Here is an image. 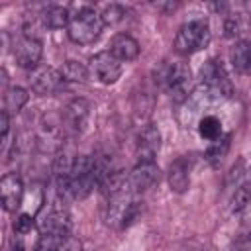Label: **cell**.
<instances>
[{
  "label": "cell",
  "mask_w": 251,
  "mask_h": 251,
  "mask_svg": "<svg viewBox=\"0 0 251 251\" xmlns=\"http://www.w3.org/2000/svg\"><path fill=\"white\" fill-rule=\"evenodd\" d=\"M98 186V171L96 159L90 155H78L73 159L71 175H69V194L75 200L86 198Z\"/></svg>",
  "instance_id": "obj_1"
},
{
  "label": "cell",
  "mask_w": 251,
  "mask_h": 251,
  "mask_svg": "<svg viewBox=\"0 0 251 251\" xmlns=\"http://www.w3.org/2000/svg\"><path fill=\"white\" fill-rule=\"evenodd\" d=\"M102 27H104L102 16L94 8L84 6L71 18V22L67 25V35L76 45H88L100 37Z\"/></svg>",
  "instance_id": "obj_2"
},
{
  "label": "cell",
  "mask_w": 251,
  "mask_h": 251,
  "mask_svg": "<svg viewBox=\"0 0 251 251\" xmlns=\"http://www.w3.org/2000/svg\"><path fill=\"white\" fill-rule=\"evenodd\" d=\"M212 39V31L206 20H190L180 25L175 37V49L182 55H192L208 47Z\"/></svg>",
  "instance_id": "obj_3"
},
{
  "label": "cell",
  "mask_w": 251,
  "mask_h": 251,
  "mask_svg": "<svg viewBox=\"0 0 251 251\" xmlns=\"http://www.w3.org/2000/svg\"><path fill=\"white\" fill-rule=\"evenodd\" d=\"M200 80L206 88V96L210 98H227L231 94V80L224 69V65L216 59H210L200 69Z\"/></svg>",
  "instance_id": "obj_4"
},
{
  "label": "cell",
  "mask_w": 251,
  "mask_h": 251,
  "mask_svg": "<svg viewBox=\"0 0 251 251\" xmlns=\"http://www.w3.org/2000/svg\"><path fill=\"white\" fill-rule=\"evenodd\" d=\"M163 84L167 94L175 100V102H184L190 96V88H192V71L186 63H173L165 75H163Z\"/></svg>",
  "instance_id": "obj_5"
},
{
  "label": "cell",
  "mask_w": 251,
  "mask_h": 251,
  "mask_svg": "<svg viewBox=\"0 0 251 251\" xmlns=\"http://www.w3.org/2000/svg\"><path fill=\"white\" fill-rule=\"evenodd\" d=\"M88 71L102 84H114L122 76V61H118L110 51H100L90 57Z\"/></svg>",
  "instance_id": "obj_6"
},
{
  "label": "cell",
  "mask_w": 251,
  "mask_h": 251,
  "mask_svg": "<svg viewBox=\"0 0 251 251\" xmlns=\"http://www.w3.org/2000/svg\"><path fill=\"white\" fill-rule=\"evenodd\" d=\"M29 86L39 96H51L63 86V75L61 71L53 67H37L29 73Z\"/></svg>",
  "instance_id": "obj_7"
},
{
  "label": "cell",
  "mask_w": 251,
  "mask_h": 251,
  "mask_svg": "<svg viewBox=\"0 0 251 251\" xmlns=\"http://www.w3.org/2000/svg\"><path fill=\"white\" fill-rule=\"evenodd\" d=\"M37 229L41 235H71L73 231V218L65 208H51L43 214V218L37 224Z\"/></svg>",
  "instance_id": "obj_8"
},
{
  "label": "cell",
  "mask_w": 251,
  "mask_h": 251,
  "mask_svg": "<svg viewBox=\"0 0 251 251\" xmlns=\"http://www.w3.org/2000/svg\"><path fill=\"white\" fill-rule=\"evenodd\" d=\"M41 55H43V45L37 37L22 35L14 43V59L22 69H29V71L37 69Z\"/></svg>",
  "instance_id": "obj_9"
},
{
  "label": "cell",
  "mask_w": 251,
  "mask_h": 251,
  "mask_svg": "<svg viewBox=\"0 0 251 251\" xmlns=\"http://www.w3.org/2000/svg\"><path fill=\"white\" fill-rule=\"evenodd\" d=\"M61 120H63L65 127H69L75 133H80L86 127L88 120H90V102L84 100V98L71 100L65 106L63 114H61Z\"/></svg>",
  "instance_id": "obj_10"
},
{
  "label": "cell",
  "mask_w": 251,
  "mask_h": 251,
  "mask_svg": "<svg viewBox=\"0 0 251 251\" xmlns=\"http://www.w3.org/2000/svg\"><path fill=\"white\" fill-rule=\"evenodd\" d=\"M159 149H161V131L157 126L147 124L137 135V143H135L137 159L147 161V163H155Z\"/></svg>",
  "instance_id": "obj_11"
},
{
  "label": "cell",
  "mask_w": 251,
  "mask_h": 251,
  "mask_svg": "<svg viewBox=\"0 0 251 251\" xmlns=\"http://www.w3.org/2000/svg\"><path fill=\"white\" fill-rule=\"evenodd\" d=\"M0 200L6 212H16L24 200V182L16 173H8L0 180Z\"/></svg>",
  "instance_id": "obj_12"
},
{
  "label": "cell",
  "mask_w": 251,
  "mask_h": 251,
  "mask_svg": "<svg viewBox=\"0 0 251 251\" xmlns=\"http://www.w3.org/2000/svg\"><path fill=\"white\" fill-rule=\"evenodd\" d=\"M161 178V169L157 167V163H147V161H139L131 173H129V184L133 192H143L149 190L151 186H155Z\"/></svg>",
  "instance_id": "obj_13"
},
{
  "label": "cell",
  "mask_w": 251,
  "mask_h": 251,
  "mask_svg": "<svg viewBox=\"0 0 251 251\" xmlns=\"http://www.w3.org/2000/svg\"><path fill=\"white\" fill-rule=\"evenodd\" d=\"M167 180L173 192L182 194L188 184H190V159L188 157H178L169 165Z\"/></svg>",
  "instance_id": "obj_14"
},
{
  "label": "cell",
  "mask_w": 251,
  "mask_h": 251,
  "mask_svg": "<svg viewBox=\"0 0 251 251\" xmlns=\"http://www.w3.org/2000/svg\"><path fill=\"white\" fill-rule=\"evenodd\" d=\"M110 53L122 63L124 61H133L139 55V43L127 33H118L110 41Z\"/></svg>",
  "instance_id": "obj_15"
},
{
  "label": "cell",
  "mask_w": 251,
  "mask_h": 251,
  "mask_svg": "<svg viewBox=\"0 0 251 251\" xmlns=\"http://www.w3.org/2000/svg\"><path fill=\"white\" fill-rule=\"evenodd\" d=\"M71 14L65 6H59V4H51L47 6L43 12H41V22L45 27L49 29H61V27H67L69 22H71Z\"/></svg>",
  "instance_id": "obj_16"
},
{
  "label": "cell",
  "mask_w": 251,
  "mask_h": 251,
  "mask_svg": "<svg viewBox=\"0 0 251 251\" xmlns=\"http://www.w3.org/2000/svg\"><path fill=\"white\" fill-rule=\"evenodd\" d=\"M231 65L241 75H251V41H239L229 51Z\"/></svg>",
  "instance_id": "obj_17"
},
{
  "label": "cell",
  "mask_w": 251,
  "mask_h": 251,
  "mask_svg": "<svg viewBox=\"0 0 251 251\" xmlns=\"http://www.w3.org/2000/svg\"><path fill=\"white\" fill-rule=\"evenodd\" d=\"M251 200V169H247L241 176V182L239 186L235 188L233 192V198H231V212H241Z\"/></svg>",
  "instance_id": "obj_18"
},
{
  "label": "cell",
  "mask_w": 251,
  "mask_h": 251,
  "mask_svg": "<svg viewBox=\"0 0 251 251\" xmlns=\"http://www.w3.org/2000/svg\"><path fill=\"white\" fill-rule=\"evenodd\" d=\"M29 100V94L22 86H12L4 92V110L8 114H18Z\"/></svg>",
  "instance_id": "obj_19"
},
{
  "label": "cell",
  "mask_w": 251,
  "mask_h": 251,
  "mask_svg": "<svg viewBox=\"0 0 251 251\" xmlns=\"http://www.w3.org/2000/svg\"><path fill=\"white\" fill-rule=\"evenodd\" d=\"M61 75H63V78L69 80V82H80V84H82V82L88 80L90 71H88L86 65L78 63V61H67V63H63V67H61Z\"/></svg>",
  "instance_id": "obj_20"
},
{
  "label": "cell",
  "mask_w": 251,
  "mask_h": 251,
  "mask_svg": "<svg viewBox=\"0 0 251 251\" xmlns=\"http://www.w3.org/2000/svg\"><path fill=\"white\" fill-rule=\"evenodd\" d=\"M198 133H200L202 139L212 143L218 137H222V122L216 116H204L198 122Z\"/></svg>",
  "instance_id": "obj_21"
},
{
  "label": "cell",
  "mask_w": 251,
  "mask_h": 251,
  "mask_svg": "<svg viewBox=\"0 0 251 251\" xmlns=\"http://www.w3.org/2000/svg\"><path fill=\"white\" fill-rule=\"evenodd\" d=\"M227 149H229V135H222L218 137L216 141L210 143V147L206 149V161L212 165V167H218L224 157L227 155Z\"/></svg>",
  "instance_id": "obj_22"
},
{
  "label": "cell",
  "mask_w": 251,
  "mask_h": 251,
  "mask_svg": "<svg viewBox=\"0 0 251 251\" xmlns=\"http://www.w3.org/2000/svg\"><path fill=\"white\" fill-rule=\"evenodd\" d=\"M100 16H102L104 25H118V24H122V22L126 20L127 8L122 6V4H110V6H106V8L102 10Z\"/></svg>",
  "instance_id": "obj_23"
},
{
  "label": "cell",
  "mask_w": 251,
  "mask_h": 251,
  "mask_svg": "<svg viewBox=\"0 0 251 251\" xmlns=\"http://www.w3.org/2000/svg\"><path fill=\"white\" fill-rule=\"evenodd\" d=\"M33 229V218L29 214H20L16 220H14V231L18 235H25Z\"/></svg>",
  "instance_id": "obj_24"
},
{
  "label": "cell",
  "mask_w": 251,
  "mask_h": 251,
  "mask_svg": "<svg viewBox=\"0 0 251 251\" xmlns=\"http://www.w3.org/2000/svg\"><path fill=\"white\" fill-rule=\"evenodd\" d=\"M224 29H226V35L227 37H235L241 33V16L239 14H231L226 18L224 22Z\"/></svg>",
  "instance_id": "obj_25"
},
{
  "label": "cell",
  "mask_w": 251,
  "mask_h": 251,
  "mask_svg": "<svg viewBox=\"0 0 251 251\" xmlns=\"http://www.w3.org/2000/svg\"><path fill=\"white\" fill-rule=\"evenodd\" d=\"M55 251H82V243L78 237L75 235H63L57 243V249Z\"/></svg>",
  "instance_id": "obj_26"
},
{
  "label": "cell",
  "mask_w": 251,
  "mask_h": 251,
  "mask_svg": "<svg viewBox=\"0 0 251 251\" xmlns=\"http://www.w3.org/2000/svg\"><path fill=\"white\" fill-rule=\"evenodd\" d=\"M59 239L61 237H57V235H39V239L35 243V251H55Z\"/></svg>",
  "instance_id": "obj_27"
},
{
  "label": "cell",
  "mask_w": 251,
  "mask_h": 251,
  "mask_svg": "<svg viewBox=\"0 0 251 251\" xmlns=\"http://www.w3.org/2000/svg\"><path fill=\"white\" fill-rule=\"evenodd\" d=\"M0 131H2V145L8 143V131H10V114L6 110L0 112Z\"/></svg>",
  "instance_id": "obj_28"
}]
</instances>
